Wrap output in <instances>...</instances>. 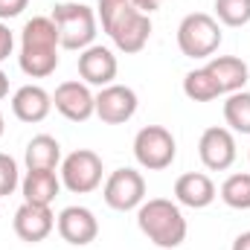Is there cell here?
<instances>
[{
  "label": "cell",
  "mask_w": 250,
  "mask_h": 250,
  "mask_svg": "<svg viewBox=\"0 0 250 250\" xmlns=\"http://www.w3.org/2000/svg\"><path fill=\"white\" fill-rule=\"evenodd\" d=\"M96 18L102 21V29L111 35L114 47L125 56L140 53L151 38V15H143L131 0H99Z\"/></svg>",
  "instance_id": "cell-1"
},
{
  "label": "cell",
  "mask_w": 250,
  "mask_h": 250,
  "mask_svg": "<svg viewBox=\"0 0 250 250\" xmlns=\"http://www.w3.org/2000/svg\"><path fill=\"white\" fill-rule=\"evenodd\" d=\"M224 123L236 134H250V93L236 90L224 102Z\"/></svg>",
  "instance_id": "cell-20"
},
{
  "label": "cell",
  "mask_w": 250,
  "mask_h": 250,
  "mask_svg": "<svg viewBox=\"0 0 250 250\" xmlns=\"http://www.w3.org/2000/svg\"><path fill=\"white\" fill-rule=\"evenodd\" d=\"M12 50H15V35H12V29L0 21V62H6V59L12 56Z\"/></svg>",
  "instance_id": "cell-26"
},
{
  "label": "cell",
  "mask_w": 250,
  "mask_h": 250,
  "mask_svg": "<svg viewBox=\"0 0 250 250\" xmlns=\"http://www.w3.org/2000/svg\"><path fill=\"white\" fill-rule=\"evenodd\" d=\"M12 227H15V236L21 242H29V245H38L44 242L53 227H56V215L50 207H41V204H21L15 209V218H12Z\"/></svg>",
  "instance_id": "cell-12"
},
{
  "label": "cell",
  "mask_w": 250,
  "mask_h": 250,
  "mask_svg": "<svg viewBox=\"0 0 250 250\" xmlns=\"http://www.w3.org/2000/svg\"><path fill=\"white\" fill-rule=\"evenodd\" d=\"M21 192L26 204L50 207L62 192V178L56 175V169H26V178L21 181Z\"/></svg>",
  "instance_id": "cell-18"
},
{
  "label": "cell",
  "mask_w": 250,
  "mask_h": 250,
  "mask_svg": "<svg viewBox=\"0 0 250 250\" xmlns=\"http://www.w3.org/2000/svg\"><path fill=\"white\" fill-rule=\"evenodd\" d=\"M137 227L154 248L175 250L187 242V218L181 207L169 198L143 201L137 207Z\"/></svg>",
  "instance_id": "cell-3"
},
{
  "label": "cell",
  "mask_w": 250,
  "mask_h": 250,
  "mask_svg": "<svg viewBox=\"0 0 250 250\" xmlns=\"http://www.w3.org/2000/svg\"><path fill=\"white\" fill-rule=\"evenodd\" d=\"M23 163H26V169H56L62 163V146H59V140L50 137V134L32 137L26 143Z\"/></svg>",
  "instance_id": "cell-19"
},
{
  "label": "cell",
  "mask_w": 250,
  "mask_h": 250,
  "mask_svg": "<svg viewBox=\"0 0 250 250\" xmlns=\"http://www.w3.org/2000/svg\"><path fill=\"white\" fill-rule=\"evenodd\" d=\"M236 137L230 128H221V125H212L201 134L198 140V157L201 163L209 169V172H224L236 163Z\"/></svg>",
  "instance_id": "cell-9"
},
{
  "label": "cell",
  "mask_w": 250,
  "mask_h": 250,
  "mask_svg": "<svg viewBox=\"0 0 250 250\" xmlns=\"http://www.w3.org/2000/svg\"><path fill=\"white\" fill-rule=\"evenodd\" d=\"M18 187H21L18 163H15V157H12V154H3V151H0V198L12 195Z\"/></svg>",
  "instance_id": "cell-24"
},
{
  "label": "cell",
  "mask_w": 250,
  "mask_h": 250,
  "mask_svg": "<svg viewBox=\"0 0 250 250\" xmlns=\"http://www.w3.org/2000/svg\"><path fill=\"white\" fill-rule=\"evenodd\" d=\"M59 47H62V41H59V29H56L53 18L35 15L21 29V56H18L21 70L29 79L53 76L59 67Z\"/></svg>",
  "instance_id": "cell-2"
},
{
  "label": "cell",
  "mask_w": 250,
  "mask_h": 250,
  "mask_svg": "<svg viewBox=\"0 0 250 250\" xmlns=\"http://www.w3.org/2000/svg\"><path fill=\"white\" fill-rule=\"evenodd\" d=\"M248 157H250V154H248Z\"/></svg>",
  "instance_id": "cell-31"
},
{
  "label": "cell",
  "mask_w": 250,
  "mask_h": 250,
  "mask_svg": "<svg viewBox=\"0 0 250 250\" xmlns=\"http://www.w3.org/2000/svg\"><path fill=\"white\" fill-rule=\"evenodd\" d=\"M3 131H6V123H3V114H0V137H3Z\"/></svg>",
  "instance_id": "cell-30"
},
{
  "label": "cell",
  "mask_w": 250,
  "mask_h": 250,
  "mask_svg": "<svg viewBox=\"0 0 250 250\" xmlns=\"http://www.w3.org/2000/svg\"><path fill=\"white\" fill-rule=\"evenodd\" d=\"M221 201L230 209H250V172L230 175L221 184Z\"/></svg>",
  "instance_id": "cell-22"
},
{
  "label": "cell",
  "mask_w": 250,
  "mask_h": 250,
  "mask_svg": "<svg viewBox=\"0 0 250 250\" xmlns=\"http://www.w3.org/2000/svg\"><path fill=\"white\" fill-rule=\"evenodd\" d=\"M53 111V93H47L41 84H23L12 96V114L21 123H44Z\"/></svg>",
  "instance_id": "cell-15"
},
{
  "label": "cell",
  "mask_w": 250,
  "mask_h": 250,
  "mask_svg": "<svg viewBox=\"0 0 250 250\" xmlns=\"http://www.w3.org/2000/svg\"><path fill=\"white\" fill-rule=\"evenodd\" d=\"M102 157L90 148H76L62 160V187L73 195H87L102 184Z\"/></svg>",
  "instance_id": "cell-7"
},
{
  "label": "cell",
  "mask_w": 250,
  "mask_h": 250,
  "mask_svg": "<svg viewBox=\"0 0 250 250\" xmlns=\"http://www.w3.org/2000/svg\"><path fill=\"white\" fill-rule=\"evenodd\" d=\"M184 93H187L192 102H212V99L221 96V90L212 82V76L207 73V67L189 70L187 76H184Z\"/></svg>",
  "instance_id": "cell-21"
},
{
  "label": "cell",
  "mask_w": 250,
  "mask_h": 250,
  "mask_svg": "<svg viewBox=\"0 0 250 250\" xmlns=\"http://www.w3.org/2000/svg\"><path fill=\"white\" fill-rule=\"evenodd\" d=\"M117 56L108 50V47H99V44H90L87 50L79 53V76L84 84H96V87H108L114 84L117 79Z\"/></svg>",
  "instance_id": "cell-14"
},
{
  "label": "cell",
  "mask_w": 250,
  "mask_h": 250,
  "mask_svg": "<svg viewBox=\"0 0 250 250\" xmlns=\"http://www.w3.org/2000/svg\"><path fill=\"white\" fill-rule=\"evenodd\" d=\"M134 157L148 172H163L178 157V143L169 128L163 125H146L134 137Z\"/></svg>",
  "instance_id": "cell-6"
},
{
  "label": "cell",
  "mask_w": 250,
  "mask_h": 250,
  "mask_svg": "<svg viewBox=\"0 0 250 250\" xmlns=\"http://www.w3.org/2000/svg\"><path fill=\"white\" fill-rule=\"evenodd\" d=\"M137 93L128 84H108L96 93V117L108 125H123L137 114Z\"/></svg>",
  "instance_id": "cell-11"
},
{
  "label": "cell",
  "mask_w": 250,
  "mask_h": 250,
  "mask_svg": "<svg viewBox=\"0 0 250 250\" xmlns=\"http://www.w3.org/2000/svg\"><path fill=\"white\" fill-rule=\"evenodd\" d=\"M26 6H29V0H0V21H12V18H18Z\"/></svg>",
  "instance_id": "cell-25"
},
{
  "label": "cell",
  "mask_w": 250,
  "mask_h": 250,
  "mask_svg": "<svg viewBox=\"0 0 250 250\" xmlns=\"http://www.w3.org/2000/svg\"><path fill=\"white\" fill-rule=\"evenodd\" d=\"M9 96V76L0 70V99H6Z\"/></svg>",
  "instance_id": "cell-29"
},
{
  "label": "cell",
  "mask_w": 250,
  "mask_h": 250,
  "mask_svg": "<svg viewBox=\"0 0 250 250\" xmlns=\"http://www.w3.org/2000/svg\"><path fill=\"white\" fill-rule=\"evenodd\" d=\"M207 73L212 76V82L218 84V90L227 93V96L236 93V90H245V84H248V79H250L248 64L242 62V59H236V56H212L207 62Z\"/></svg>",
  "instance_id": "cell-16"
},
{
  "label": "cell",
  "mask_w": 250,
  "mask_h": 250,
  "mask_svg": "<svg viewBox=\"0 0 250 250\" xmlns=\"http://www.w3.org/2000/svg\"><path fill=\"white\" fill-rule=\"evenodd\" d=\"M178 47L187 59H212L221 47V26L207 12H192L178 26Z\"/></svg>",
  "instance_id": "cell-5"
},
{
  "label": "cell",
  "mask_w": 250,
  "mask_h": 250,
  "mask_svg": "<svg viewBox=\"0 0 250 250\" xmlns=\"http://www.w3.org/2000/svg\"><path fill=\"white\" fill-rule=\"evenodd\" d=\"M233 250H250V230H248V233H242V236H236Z\"/></svg>",
  "instance_id": "cell-28"
},
{
  "label": "cell",
  "mask_w": 250,
  "mask_h": 250,
  "mask_svg": "<svg viewBox=\"0 0 250 250\" xmlns=\"http://www.w3.org/2000/svg\"><path fill=\"white\" fill-rule=\"evenodd\" d=\"M53 108L70 123H87L96 114V96L84 82H62L53 93Z\"/></svg>",
  "instance_id": "cell-10"
},
{
  "label": "cell",
  "mask_w": 250,
  "mask_h": 250,
  "mask_svg": "<svg viewBox=\"0 0 250 250\" xmlns=\"http://www.w3.org/2000/svg\"><path fill=\"white\" fill-rule=\"evenodd\" d=\"M53 23L59 29V41L64 50H87L96 38V12L82 3V0H70V3H56L53 6Z\"/></svg>",
  "instance_id": "cell-4"
},
{
  "label": "cell",
  "mask_w": 250,
  "mask_h": 250,
  "mask_svg": "<svg viewBox=\"0 0 250 250\" xmlns=\"http://www.w3.org/2000/svg\"><path fill=\"white\" fill-rule=\"evenodd\" d=\"M102 198L117 212L137 209L146 201V178L137 169H128V166L125 169H117V172L108 175V181L102 187Z\"/></svg>",
  "instance_id": "cell-8"
},
{
  "label": "cell",
  "mask_w": 250,
  "mask_h": 250,
  "mask_svg": "<svg viewBox=\"0 0 250 250\" xmlns=\"http://www.w3.org/2000/svg\"><path fill=\"white\" fill-rule=\"evenodd\" d=\"M56 227H59V236L73 248H84L99 236V221L87 207H64L56 218Z\"/></svg>",
  "instance_id": "cell-13"
},
{
  "label": "cell",
  "mask_w": 250,
  "mask_h": 250,
  "mask_svg": "<svg viewBox=\"0 0 250 250\" xmlns=\"http://www.w3.org/2000/svg\"><path fill=\"white\" fill-rule=\"evenodd\" d=\"M131 3H134V6H137V9H140L143 15H151V12L163 9V6H166L169 0H131Z\"/></svg>",
  "instance_id": "cell-27"
},
{
  "label": "cell",
  "mask_w": 250,
  "mask_h": 250,
  "mask_svg": "<svg viewBox=\"0 0 250 250\" xmlns=\"http://www.w3.org/2000/svg\"><path fill=\"white\" fill-rule=\"evenodd\" d=\"M215 15L224 26L250 23V0H215Z\"/></svg>",
  "instance_id": "cell-23"
},
{
  "label": "cell",
  "mask_w": 250,
  "mask_h": 250,
  "mask_svg": "<svg viewBox=\"0 0 250 250\" xmlns=\"http://www.w3.org/2000/svg\"><path fill=\"white\" fill-rule=\"evenodd\" d=\"M215 184L209 181V175L204 172H187L175 181V198L178 204H184L189 209H204L215 201Z\"/></svg>",
  "instance_id": "cell-17"
}]
</instances>
